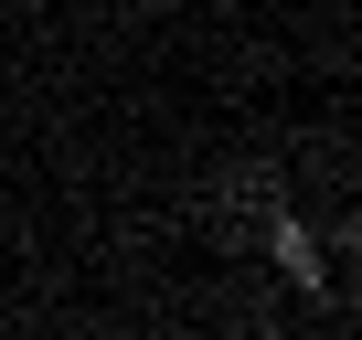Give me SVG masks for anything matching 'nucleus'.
<instances>
[{
    "label": "nucleus",
    "mask_w": 362,
    "mask_h": 340,
    "mask_svg": "<svg viewBox=\"0 0 362 340\" xmlns=\"http://www.w3.org/2000/svg\"><path fill=\"white\" fill-rule=\"evenodd\" d=\"M267 245H277V277H298V287H320V277H330V245H320L298 213H277V234H267Z\"/></svg>",
    "instance_id": "obj_1"
},
{
    "label": "nucleus",
    "mask_w": 362,
    "mask_h": 340,
    "mask_svg": "<svg viewBox=\"0 0 362 340\" xmlns=\"http://www.w3.org/2000/svg\"><path fill=\"white\" fill-rule=\"evenodd\" d=\"M341 255H351V266H362V213H341Z\"/></svg>",
    "instance_id": "obj_2"
}]
</instances>
